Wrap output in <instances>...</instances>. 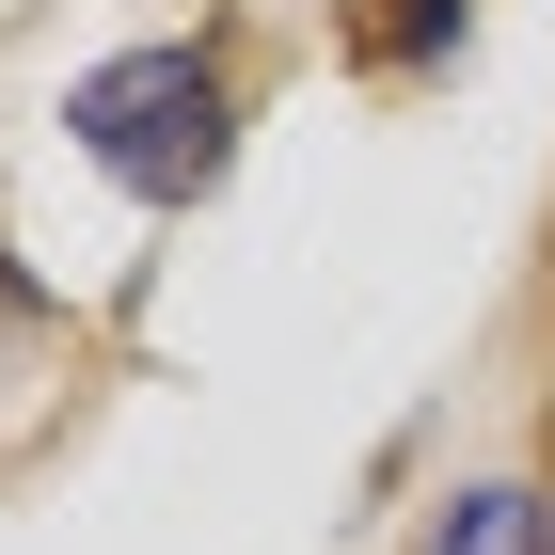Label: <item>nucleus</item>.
<instances>
[{
  "label": "nucleus",
  "instance_id": "f257e3e1",
  "mask_svg": "<svg viewBox=\"0 0 555 555\" xmlns=\"http://www.w3.org/2000/svg\"><path fill=\"white\" fill-rule=\"evenodd\" d=\"M64 128H80L95 175H128L143 207H191L222 159H238V95H222L207 48H128V64H95L64 95Z\"/></svg>",
  "mask_w": 555,
  "mask_h": 555
},
{
  "label": "nucleus",
  "instance_id": "7ed1b4c3",
  "mask_svg": "<svg viewBox=\"0 0 555 555\" xmlns=\"http://www.w3.org/2000/svg\"><path fill=\"white\" fill-rule=\"evenodd\" d=\"M461 16H476V0H365V16H349V48H365L382 80H413V64H444V48H461Z\"/></svg>",
  "mask_w": 555,
  "mask_h": 555
},
{
  "label": "nucleus",
  "instance_id": "f03ea898",
  "mask_svg": "<svg viewBox=\"0 0 555 555\" xmlns=\"http://www.w3.org/2000/svg\"><path fill=\"white\" fill-rule=\"evenodd\" d=\"M428 555H555V508L524 492V476H492V492L444 508V540H428Z\"/></svg>",
  "mask_w": 555,
  "mask_h": 555
}]
</instances>
